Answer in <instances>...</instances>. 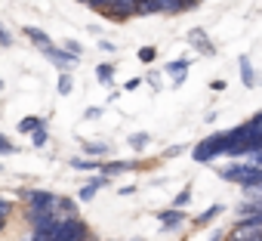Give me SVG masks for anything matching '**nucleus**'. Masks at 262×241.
Here are the masks:
<instances>
[{
	"label": "nucleus",
	"instance_id": "f257e3e1",
	"mask_svg": "<svg viewBox=\"0 0 262 241\" xmlns=\"http://www.w3.org/2000/svg\"><path fill=\"white\" fill-rule=\"evenodd\" d=\"M228 143H231V136H228V133H213V136L201 139V143H198V146L191 149V158H194L198 164H207V161H213V158L225 155Z\"/></svg>",
	"mask_w": 262,
	"mask_h": 241
},
{
	"label": "nucleus",
	"instance_id": "f03ea898",
	"mask_svg": "<svg viewBox=\"0 0 262 241\" xmlns=\"http://www.w3.org/2000/svg\"><path fill=\"white\" fill-rule=\"evenodd\" d=\"M86 235H90V229H86V223L80 216H71V219H65V223H59L53 229V241H80Z\"/></svg>",
	"mask_w": 262,
	"mask_h": 241
},
{
	"label": "nucleus",
	"instance_id": "7ed1b4c3",
	"mask_svg": "<svg viewBox=\"0 0 262 241\" xmlns=\"http://www.w3.org/2000/svg\"><path fill=\"white\" fill-rule=\"evenodd\" d=\"M136 4H139V0H108V4H105V13H108L114 22H123L126 16L136 13Z\"/></svg>",
	"mask_w": 262,
	"mask_h": 241
},
{
	"label": "nucleus",
	"instance_id": "20e7f679",
	"mask_svg": "<svg viewBox=\"0 0 262 241\" xmlns=\"http://www.w3.org/2000/svg\"><path fill=\"white\" fill-rule=\"evenodd\" d=\"M40 53H43V56H47L50 62H56V65H59L62 71H71V68L77 65V59H80V56H74V53H68V50H56L53 44H50L47 50H40Z\"/></svg>",
	"mask_w": 262,
	"mask_h": 241
},
{
	"label": "nucleus",
	"instance_id": "39448f33",
	"mask_svg": "<svg viewBox=\"0 0 262 241\" xmlns=\"http://www.w3.org/2000/svg\"><path fill=\"white\" fill-rule=\"evenodd\" d=\"M188 44H191L198 53H204V56H213V53H216V47L207 41V31H204V28H191V31H188Z\"/></svg>",
	"mask_w": 262,
	"mask_h": 241
},
{
	"label": "nucleus",
	"instance_id": "423d86ee",
	"mask_svg": "<svg viewBox=\"0 0 262 241\" xmlns=\"http://www.w3.org/2000/svg\"><path fill=\"white\" fill-rule=\"evenodd\" d=\"M164 71H167V74L173 77V84L179 87V84H182V81L188 77V59H173V62H170V65H167Z\"/></svg>",
	"mask_w": 262,
	"mask_h": 241
},
{
	"label": "nucleus",
	"instance_id": "0eeeda50",
	"mask_svg": "<svg viewBox=\"0 0 262 241\" xmlns=\"http://www.w3.org/2000/svg\"><path fill=\"white\" fill-rule=\"evenodd\" d=\"M99 170L105 176H117V173H126V170H139L136 161H111V164H99Z\"/></svg>",
	"mask_w": 262,
	"mask_h": 241
},
{
	"label": "nucleus",
	"instance_id": "6e6552de",
	"mask_svg": "<svg viewBox=\"0 0 262 241\" xmlns=\"http://www.w3.org/2000/svg\"><path fill=\"white\" fill-rule=\"evenodd\" d=\"M25 37H28L37 50H47V47H50V34L40 31V28H34V25H25Z\"/></svg>",
	"mask_w": 262,
	"mask_h": 241
},
{
	"label": "nucleus",
	"instance_id": "1a4fd4ad",
	"mask_svg": "<svg viewBox=\"0 0 262 241\" xmlns=\"http://www.w3.org/2000/svg\"><path fill=\"white\" fill-rule=\"evenodd\" d=\"M158 216H161V226H164V229H176V226L185 223V213L176 210V207H173V210H164V213H158Z\"/></svg>",
	"mask_w": 262,
	"mask_h": 241
},
{
	"label": "nucleus",
	"instance_id": "9d476101",
	"mask_svg": "<svg viewBox=\"0 0 262 241\" xmlns=\"http://www.w3.org/2000/svg\"><path fill=\"white\" fill-rule=\"evenodd\" d=\"M105 183H108V176H105V173H102V176H96L93 183H86V186L80 189V201H93V198H96V192H99Z\"/></svg>",
	"mask_w": 262,
	"mask_h": 241
},
{
	"label": "nucleus",
	"instance_id": "9b49d317",
	"mask_svg": "<svg viewBox=\"0 0 262 241\" xmlns=\"http://www.w3.org/2000/svg\"><path fill=\"white\" fill-rule=\"evenodd\" d=\"M222 210H225L222 204H213V207H207L204 213H198V216H194V223H198V226H210V223H213V219H216Z\"/></svg>",
	"mask_w": 262,
	"mask_h": 241
},
{
	"label": "nucleus",
	"instance_id": "f8f14e48",
	"mask_svg": "<svg viewBox=\"0 0 262 241\" xmlns=\"http://www.w3.org/2000/svg\"><path fill=\"white\" fill-rule=\"evenodd\" d=\"M241 81H244V87H253L256 84V71H253V65H250L247 56H241Z\"/></svg>",
	"mask_w": 262,
	"mask_h": 241
},
{
	"label": "nucleus",
	"instance_id": "ddd939ff",
	"mask_svg": "<svg viewBox=\"0 0 262 241\" xmlns=\"http://www.w3.org/2000/svg\"><path fill=\"white\" fill-rule=\"evenodd\" d=\"M96 77H99L102 84H111V81H114V65H108V62L96 65Z\"/></svg>",
	"mask_w": 262,
	"mask_h": 241
},
{
	"label": "nucleus",
	"instance_id": "4468645a",
	"mask_svg": "<svg viewBox=\"0 0 262 241\" xmlns=\"http://www.w3.org/2000/svg\"><path fill=\"white\" fill-rule=\"evenodd\" d=\"M40 124H43L40 117H22V120H19V133H31V130H37Z\"/></svg>",
	"mask_w": 262,
	"mask_h": 241
},
{
	"label": "nucleus",
	"instance_id": "2eb2a0df",
	"mask_svg": "<svg viewBox=\"0 0 262 241\" xmlns=\"http://www.w3.org/2000/svg\"><path fill=\"white\" fill-rule=\"evenodd\" d=\"M99 164H102V161H90V158H74V161H71L74 170H99Z\"/></svg>",
	"mask_w": 262,
	"mask_h": 241
},
{
	"label": "nucleus",
	"instance_id": "dca6fc26",
	"mask_svg": "<svg viewBox=\"0 0 262 241\" xmlns=\"http://www.w3.org/2000/svg\"><path fill=\"white\" fill-rule=\"evenodd\" d=\"M148 139H151L148 133H133V136H129V146H133L136 152H142V149L148 146Z\"/></svg>",
	"mask_w": 262,
	"mask_h": 241
},
{
	"label": "nucleus",
	"instance_id": "f3484780",
	"mask_svg": "<svg viewBox=\"0 0 262 241\" xmlns=\"http://www.w3.org/2000/svg\"><path fill=\"white\" fill-rule=\"evenodd\" d=\"M71 87H74L71 74H68V71H62V77H59V93H62V96H68V93H71Z\"/></svg>",
	"mask_w": 262,
	"mask_h": 241
},
{
	"label": "nucleus",
	"instance_id": "a211bd4d",
	"mask_svg": "<svg viewBox=\"0 0 262 241\" xmlns=\"http://www.w3.org/2000/svg\"><path fill=\"white\" fill-rule=\"evenodd\" d=\"M31 143H34L37 149H43V146H47V130H43V124H40L37 130H31Z\"/></svg>",
	"mask_w": 262,
	"mask_h": 241
},
{
	"label": "nucleus",
	"instance_id": "6ab92c4d",
	"mask_svg": "<svg viewBox=\"0 0 262 241\" xmlns=\"http://www.w3.org/2000/svg\"><path fill=\"white\" fill-rule=\"evenodd\" d=\"M83 149H86V155H102V158L108 155V146L105 143H86Z\"/></svg>",
	"mask_w": 262,
	"mask_h": 241
},
{
	"label": "nucleus",
	"instance_id": "aec40b11",
	"mask_svg": "<svg viewBox=\"0 0 262 241\" xmlns=\"http://www.w3.org/2000/svg\"><path fill=\"white\" fill-rule=\"evenodd\" d=\"M155 56H158V50H155V47H142V50H139V62H145V65H148V62H155Z\"/></svg>",
	"mask_w": 262,
	"mask_h": 241
},
{
	"label": "nucleus",
	"instance_id": "412c9836",
	"mask_svg": "<svg viewBox=\"0 0 262 241\" xmlns=\"http://www.w3.org/2000/svg\"><path fill=\"white\" fill-rule=\"evenodd\" d=\"M10 210H13V204L4 198V195H0V226H4L7 223V216H10Z\"/></svg>",
	"mask_w": 262,
	"mask_h": 241
},
{
	"label": "nucleus",
	"instance_id": "4be33fe9",
	"mask_svg": "<svg viewBox=\"0 0 262 241\" xmlns=\"http://www.w3.org/2000/svg\"><path fill=\"white\" fill-rule=\"evenodd\" d=\"M13 152H16V146H13L4 133H0V155H13Z\"/></svg>",
	"mask_w": 262,
	"mask_h": 241
},
{
	"label": "nucleus",
	"instance_id": "5701e85b",
	"mask_svg": "<svg viewBox=\"0 0 262 241\" xmlns=\"http://www.w3.org/2000/svg\"><path fill=\"white\" fill-rule=\"evenodd\" d=\"M188 201H191V189H182V192L176 195V207H185Z\"/></svg>",
	"mask_w": 262,
	"mask_h": 241
},
{
	"label": "nucleus",
	"instance_id": "b1692460",
	"mask_svg": "<svg viewBox=\"0 0 262 241\" xmlns=\"http://www.w3.org/2000/svg\"><path fill=\"white\" fill-rule=\"evenodd\" d=\"M65 50H68V53H74V56H80V53H83V47H80V44H74V41H68V44H65Z\"/></svg>",
	"mask_w": 262,
	"mask_h": 241
},
{
	"label": "nucleus",
	"instance_id": "393cba45",
	"mask_svg": "<svg viewBox=\"0 0 262 241\" xmlns=\"http://www.w3.org/2000/svg\"><path fill=\"white\" fill-rule=\"evenodd\" d=\"M99 114H102V108H96V105H93V108H86V114H83V117H90V120H96Z\"/></svg>",
	"mask_w": 262,
	"mask_h": 241
},
{
	"label": "nucleus",
	"instance_id": "a878e982",
	"mask_svg": "<svg viewBox=\"0 0 262 241\" xmlns=\"http://www.w3.org/2000/svg\"><path fill=\"white\" fill-rule=\"evenodd\" d=\"M139 84H142V77H129V81H126V87H123V90H136V87H139Z\"/></svg>",
	"mask_w": 262,
	"mask_h": 241
},
{
	"label": "nucleus",
	"instance_id": "bb28decb",
	"mask_svg": "<svg viewBox=\"0 0 262 241\" xmlns=\"http://www.w3.org/2000/svg\"><path fill=\"white\" fill-rule=\"evenodd\" d=\"M86 4H90L93 10H105V4H108V0H86Z\"/></svg>",
	"mask_w": 262,
	"mask_h": 241
},
{
	"label": "nucleus",
	"instance_id": "cd10ccee",
	"mask_svg": "<svg viewBox=\"0 0 262 241\" xmlns=\"http://www.w3.org/2000/svg\"><path fill=\"white\" fill-rule=\"evenodd\" d=\"M0 44H4V47H7V44H13V41H10V31H7V28H0Z\"/></svg>",
	"mask_w": 262,
	"mask_h": 241
},
{
	"label": "nucleus",
	"instance_id": "c85d7f7f",
	"mask_svg": "<svg viewBox=\"0 0 262 241\" xmlns=\"http://www.w3.org/2000/svg\"><path fill=\"white\" fill-rule=\"evenodd\" d=\"M182 152H185L182 146H170V149H167V155H170V158H173V155H182Z\"/></svg>",
	"mask_w": 262,
	"mask_h": 241
},
{
	"label": "nucleus",
	"instance_id": "c756f323",
	"mask_svg": "<svg viewBox=\"0 0 262 241\" xmlns=\"http://www.w3.org/2000/svg\"><path fill=\"white\" fill-rule=\"evenodd\" d=\"M210 87H213V90H216V93H222V90H225V81H213V84H210Z\"/></svg>",
	"mask_w": 262,
	"mask_h": 241
},
{
	"label": "nucleus",
	"instance_id": "7c9ffc66",
	"mask_svg": "<svg viewBox=\"0 0 262 241\" xmlns=\"http://www.w3.org/2000/svg\"><path fill=\"white\" fill-rule=\"evenodd\" d=\"M0 90H4V81H0Z\"/></svg>",
	"mask_w": 262,
	"mask_h": 241
},
{
	"label": "nucleus",
	"instance_id": "2f4dec72",
	"mask_svg": "<svg viewBox=\"0 0 262 241\" xmlns=\"http://www.w3.org/2000/svg\"><path fill=\"white\" fill-rule=\"evenodd\" d=\"M0 170H4V164H0Z\"/></svg>",
	"mask_w": 262,
	"mask_h": 241
},
{
	"label": "nucleus",
	"instance_id": "473e14b6",
	"mask_svg": "<svg viewBox=\"0 0 262 241\" xmlns=\"http://www.w3.org/2000/svg\"><path fill=\"white\" fill-rule=\"evenodd\" d=\"M80 4H86V0H80Z\"/></svg>",
	"mask_w": 262,
	"mask_h": 241
}]
</instances>
